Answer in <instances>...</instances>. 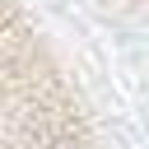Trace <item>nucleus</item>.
<instances>
[{
  "label": "nucleus",
  "instance_id": "f257e3e1",
  "mask_svg": "<svg viewBox=\"0 0 149 149\" xmlns=\"http://www.w3.org/2000/svg\"><path fill=\"white\" fill-rule=\"evenodd\" d=\"M0 149H112L23 0H0Z\"/></svg>",
  "mask_w": 149,
  "mask_h": 149
}]
</instances>
